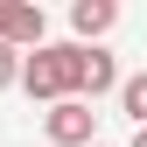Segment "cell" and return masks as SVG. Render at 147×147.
Wrapping results in <instances>:
<instances>
[{"label":"cell","instance_id":"3957f363","mask_svg":"<svg viewBox=\"0 0 147 147\" xmlns=\"http://www.w3.org/2000/svg\"><path fill=\"white\" fill-rule=\"evenodd\" d=\"M42 7L35 0H0V42L7 49H42Z\"/></svg>","mask_w":147,"mask_h":147},{"label":"cell","instance_id":"9c48e42d","mask_svg":"<svg viewBox=\"0 0 147 147\" xmlns=\"http://www.w3.org/2000/svg\"><path fill=\"white\" fill-rule=\"evenodd\" d=\"M91 147H98V140H91Z\"/></svg>","mask_w":147,"mask_h":147},{"label":"cell","instance_id":"5b68a950","mask_svg":"<svg viewBox=\"0 0 147 147\" xmlns=\"http://www.w3.org/2000/svg\"><path fill=\"white\" fill-rule=\"evenodd\" d=\"M112 21H119V7H112V0H77V7H70V28H77L84 42H91V35H105Z\"/></svg>","mask_w":147,"mask_h":147},{"label":"cell","instance_id":"8992f818","mask_svg":"<svg viewBox=\"0 0 147 147\" xmlns=\"http://www.w3.org/2000/svg\"><path fill=\"white\" fill-rule=\"evenodd\" d=\"M119 105H126L133 126H147V70H140V77H119Z\"/></svg>","mask_w":147,"mask_h":147},{"label":"cell","instance_id":"277c9868","mask_svg":"<svg viewBox=\"0 0 147 147\" xmlns=\"http://www.w3.org/2000/svg\"><path fill=\"white\" fill-rule=\"evenodd\" d=\"M112 84H119V70H112V56H105V49H84V63H77V98L91 105L98 91H112Z\"/></svg>","mask_w":147,"mask_h":147},{"label":"cell","instance_id":"6da1fadb","mask_svg":"<svg viewBox=\"0 0 147 147\" xmlns=\"http://www.w3.org/2000/svg\"><path fill=\"white\" fill-rule=\"evenodd\" d=\"M77 63H84V42H42L35 56H21V84H28V98H42V105L77 98Z\"/></svg>","mask_w":147,"mask_h":147},{"label":"cell","instance_id":"7a4b0ae2","mask_svg":"<svg viewBox=\"0 0 147 147\" xmlns=\"http://www.w3.org/2000/svg\"><path fill=\"white\" fill-rule=\"evenodd\" d=\"M91 126H98V112H91L84 98H63V105L42 112V133L56 140V147H91Z\"/></svg>","mask_w":147,"mask_h":147},{"label":"cell","instance_id":"52a82bcc","mask_svg":"<svg viewBox=\"0 0 147 147\" xmlns=\"http://www.w3.org/2000/svg\"><path fill=\"white\" fill-rule=\"evenodd\" d=\"M7 84H21V49L0 42V91H7Z\"/></svg>","mask_w":147,"mask_h":147},{"label":"cell","instance_id":"ba28073f","mask_svg":"<svg viewBox=\"0 0 147 147\" xmlns=\"http://www.w3.org/2000/svg\"><path fill=\"white\" fill-rule=\"evenodd\" d=\"M133 147H147V126H133Z\"/></svg>","mask_w":147,"mask_h":147}]
</instances>
